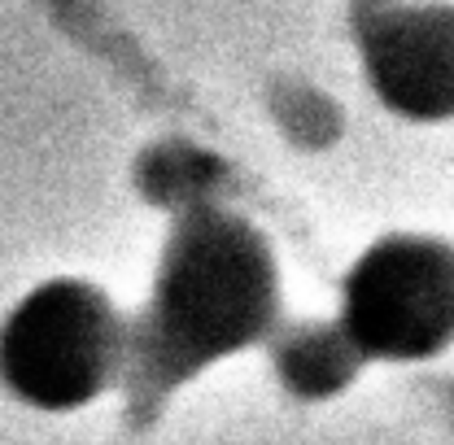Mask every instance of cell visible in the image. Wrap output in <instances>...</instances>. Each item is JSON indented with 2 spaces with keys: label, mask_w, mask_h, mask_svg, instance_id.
Segmentation results:
<instances>
[{
  "label": "cell",
  "mask_w": 454,
  "mask_h": 445,
  "mask_svg": "<svg viewBox=\"0 0 454 445\" xmlns=\"http://www.w3.org/2000/svg\"><path fill=\"white\" fill-rule=\"evenodd\" d=\"M280 319V267L267 236L227 206L175 215L149 301L127 319L122 385L136 406L267 340Z\"/></svg>",
  "instance_id": "cell-1"
},
{
  "label": "cell",
  "mask_w": 454,
  "mask_h": 445,
  "mask_svg": "<svg viewBox=\"0 0 454 445\" xmlns=\"http://www.w3.org/2000/svg\"><path fill=\"white\" fill-rule=\"evenodd\" d=\"M127 319L88 279L31 288L0 324V385L35 410H74L118 385Z\"/></svg>",
  "instance_id": "cell-2"
},
{
  "label": "cell",
  "mask_w": 454,
  "mask_h": 445,
  "mask_svg": "<svg viewBox=\"0 0 454 445\" xmlns=\"http://www.w3.org/2000/svg\"><path fill=\"white\" fill-rule=\"evenodd\" d=\"M340 328L363 358H428L454 340V245L385 236L345 276Z\"/></svg>",
  "instance_id": "cell-3"
},
{
  "label": "cell",
  "mask_w": 454,
  "mask_h": 445,
  "mask_svg": "<svg viewBox=\"0 0 454 445\" xmlns=\"http://www.w3.org/2000/svg\"><path fill=\"white\" fill-rule=\"evenodd\" d=\"M363 70L380 105L402 118H454V4H380L358 13Z\"/></svg>",
  "instance_id": "cell-4"
},
{
  "label": "cell",
  "mask_w": 454,
  "mask_h": 445,
  "mask_svg": "<svg viewBox=\"0 0 454 445\" xmlns=\"http://www.w3.org/2000/svg\"><path fill=\"white\" fill-rule=\"evenodd\" d=\"M271 363L288 393L297 397H333L345 389L363 363V349L337 324H293L271 332Z\"/></svg>",
  "instance_id": "cell-5"
},
{
  "label": "cell",
  "mask_w": 454,
  "mask_h": 445,
  "mask_svg": "<svg viewBox=\"0 0 454 445\" xmlns=\"http://www.w3.org/2000/svg\"><path fill=\"white\" fill-rule=\"evenodd\" d=\"M136 179H140L145 197L153 206L170 210V215L219 206V197L227 188L223 167L206 149H192V144H158V149H149L140 170H136Z\"/></svg>",
  "instance_id": "cell-6"
}]
</instances>
